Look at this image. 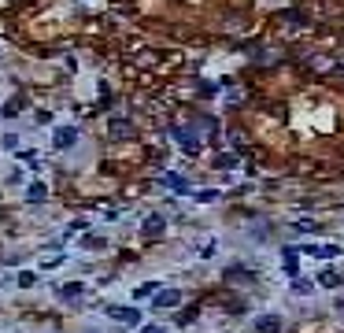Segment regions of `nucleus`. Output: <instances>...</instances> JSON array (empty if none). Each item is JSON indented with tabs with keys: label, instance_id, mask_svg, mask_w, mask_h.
Masks as SVG:
<instances>
[{
	"label": "nucleus",
	"instance_id": "obj_3",
	"mask_svg": "<svg viewBox=\"0 0 344 333\" xmlns=\"http://www.w3.org/2000/svg\"><path fill=\"white\" fill-rule=\"evenodd\" d=\"M111 318H118V322H130V326H134V322H137V311H130V308H111Z\"/></svg>",
	"mask_w": 344,
	"mask_h": 333
},
{
	"label": "nucleus",
	"instance_id": "obj_5",
	"mask_svg": "<svg viewBox=\"0 0 344 333\" xmlns=\"http://www.w3.org/2000/svg\"><path fill=\"white\" fill-rule=\"evenodd\" d=\"M160 230H163V218H160V215H152L148 222H144V233H148V237H156Z\"/></svg>",
	"mask_w": 344,
	"mask_h": 333
},
{
	"label": "nucleus",
	"instance_id": "obj_4",
	"mask_svg": "<svg viewBox=\"0 0 344 333\" xmlns=\"http://www.w3.org/2000/svg\"><path fill=\"white\" fill-rule=\"evenodd\" d=\"M74 137H78L74 130H56V144H59V148H67V144H74Z\"/></svg>",
	"mask_w": 344,
	"mask_h": 333
},
{
	"label": "nucleus",
	"instance_id": "obj_10",
	"mask_svg": "<svg viewBox=\"0 0 344 333\" xmlns=\"http://www.w3.org/2000/svg\"><path fill=\"white\" fill-rule=\"evenodd\" d=\"M141 333H163V330H160V326H148V330H141Z\"/></svg>",
	"mask_w": 344,
	"mask_h": 333
},
{
	"label": "nucleus",
	"instance_id": "obj_2",
	"mask_svg": "<svg viewBox=\"0 0 344 333\" xmlns=\"http://www.w3.org/2000/svg\"><path fill=\"white\" fill-rule=\"evenodd\" d=\"M259 330L263 333H277V330H281V318H277V315H263L259 318Z\"/></svg>",
	"mask_w": 344,
	"mask_h": 333
},
{
	"label": "nucleus",
	"instance_id": "obj_1",
	"mask_svg": "<svg viewBox=\"0 0 344 333\" xmlns=\"http://www.w3.org/2000/svg\"><path fill=\"white\" fill-rule=\"evenodd\" d=\"M178 300H182L178 289H163L160 296H156V308H170V304H178Z\"/></svg>",
	"mask_w": 344,
	"mask_h": 333
},
{
	"label": "nucleus",
	"instance_id": "obj_8",
	"mask_svg": "<svg viewBox=\"0 0 344 333\" xmlns=\"http://www.w3.org/2000/svg\"><path fill=\"white\" fill-rule=\"evenodd\" d=\"M30 200H45V185H30Z\"/></svg>",
	"mask_w": 344,
	"mask_h": 333
},
{
	"label": "nucleus",
	"instance_id": "obj_9",
	"mask_svg": "<svg viewBox=\"0 0 344 333\" xmlns=\"http://www.w3.org/2000/svg\"><path fill=\"white\" fill-rule=\"evenodd\" d=\"M78 292H82V285H67V289H63V296H67V300H74Z\"/></svg>",
	"mask_w": 344,
	"mask_h": 333
},
{
	"label": "nucleus",
	"instance_id": "obj_7",
	"mask_svg": "<svg viewBox=\"0 0 344 333\" xmlns=\"http://www.w3.org/2000/svg\"><path fill=\"white\" fill-rule=\"evenodd\" d=\"M322 285H329V289H333V285H341V278H337L333 270H326V274H322Z\"/></svg>",
	"mask_w": 344,
	"mask_h": 333
},
{
	"label": "nucleus",
	"instance_id": "obj_6",
	"mask_svg": "<svg viewBox=\"0 0 344 333\" xmlns=\"http://www.w3.org/2000/svg\"><path fill=\"white\" fill-rule=\"evenodd\" d=\"M111 133H115V137H130V126L126 122H111Z\"/></svg>",
	"mask_w": 344,
	"mask_h": 333
}]
</instances>
